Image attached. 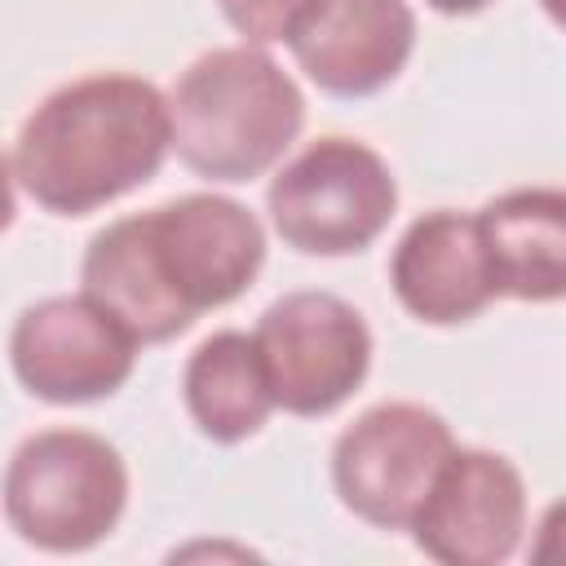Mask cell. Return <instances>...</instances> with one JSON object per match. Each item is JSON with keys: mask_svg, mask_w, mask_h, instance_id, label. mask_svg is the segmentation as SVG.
I'll use <instances>...</instances> for the list:
<instances>
[{"mask_svg": "<svg viewBox=\"0 0 566 566\" xmlns=\"http://www.w3.org/2000/svg\"><path fill=\"white\" fill-rule=\"evenodd\" d=\"M172 150L168 97L124 71L53 88L9 146L13 186L53 217H84L146 186Z\"/></svg>", "mask_w": 566, "mask_h": 566, "instance_id": "6da1fadb", "label": "cell"}, {"mask_svg": "<svg viewBox=\"0 0 566 566\" xmlns=\"http://www.w3.org/2000/svg\"><path fill=\"white\" fill-rule=\"evenodd\" d=\"M177 159L221 186L270 172L305 124L296 80L261 44L199 53L168 93Z\"/></svg>", "mask_w": 566, "mask_h": 566, "instance_id": "7a4b0ae2", "label": "cell"}, {"mask_svg": "<svg viewBox=\"0 0 566 566\" xmlns=\"http://www.w3.org/2000/svg\"><path fill=\"white\" fill-rule=\"evenodd\" d=\"M128 464L102 433L40 429L4 469V522L40 553H88L124 517Z\"/></svg>", "mask_w": 566, "mask_h": 566, "instance_id": "3957f363", "label": "cell"}, {"mask_svg": "<svg viewBox=\"0 0 566 566\" xmlns=\"http://www.w3.org/2000/svg\"><path fill=\"white\" fill-rule=\"evenodd\" d=\"M265 208L287 248L349 256L385 234L398 208V181L367 142L318 137L274 172Z\"/></svg>", "mask_w": 566, "mask_h": 566, "instance_id": "277c9868", "label": "cell"}, {"mask_svg": "<svg viewBox=\"0 0 566 566\" xmlns=\"http://www.w3.org/2000/svg\"><path fill=\"white\" fill-rule=\"evenodd\" d=\"M451 451L455 438L438 411L420 402H376L336 438L332 486L367 526L411 531Z\"/></svg>", "mask_w": 566, "mask_h": 566, "instance_id": "5b68a950", "label": "cell"}, {"mask_svg": "<svg viewBox=\"0 0 566 566\" xmlns=\"http://www.w3.org/2000/svg\"><path fill=\"white\" fill-rule=\"evenodd\" d=\"M256 345L287 416H332L371 371L363 314L332 292H287L256 318Z\"/></svg>", "mask_w": 566, "mask_h": 566, "instance_id": "8992f818", "label": "cell"}, {"mask_svg": "<svg viewBox=\"0 0 566 566\" xmlns=\"http://www.w3.org/2000/svg\"><path fill=\"white\" fill-rule=\"evenodd\" d=\"M137 336L88 292L27 305L9 332V367L18 385L53 407L102 402L133 376Z\"/></svg>", "mask_w": 566, "mask_h": 566, "instance_id": "52a82bcc", "label": "cell"}, {"mask_svg": "<svg viewBox=\"0 0 566 566\" xmlns=\"http://www.w3.org/2000/svg\"><path fill=\"white\" fill-rule=\"evenodd\" d=\"M526 531V482L517 464L486 447H455L424 495L411 539L442 566H500Z\"/></svg>", "mask_w": 566, "mask_h": 566, "instance_id": "ba28073f", "label": "cell"}, {"mask_svg": "<svg viewBox=\"0 0 566 566\" xmlns=\"http://www.w3.org/2000/svg\"><path fill=\"white\" fill-rule=\"evenodd\" d=\"M146 221L159 261L195 318L239 301L265 265V230L239 199L181 195L150 208Z\"/></svg>", "mask_w": 566, "mask_h": 566, "instance_id": "9c48e42d", "label": "cell"}, {"mask_svg": "<svg viewBox=\"0 0 566 566\" xmlns=\"http://www.w3.org/2000/svg\"><path fill=\"white\" fill-rule=\"evenodd\" d=\"M287 49L323 93L371 97L411 62L416 13L407 0H314Z\"/></svg>", "mask_w": 566, "mask_h": 566, "instance_id": "30bf717a", "label": "cell"}, {"mask_svg": "<svg viewBox=\"0 0 566 566\" xmlns=\"http://www.w3.org/2000/svg\"><path fill=\"white\" fill-rule=\"evenodd\" d=\"M389 283L402 310L429 327L478 318L500 296L478 212L433 208L416 217L394 248Z\"/></svg>", "mask_w": 566, "mask_h": 566, "instance_id": "8fae6325", "label": "cell"}, {"mask_svg": "<svg viewBox=\"0 0 566 566\" xmlns=\"http://www.w3.org/2000/svg\"><path fill=\"white\" fill-rule=\"evenodd\" d=\"M80 283V292H88L106 314H115L142 345L172 340L195 323L159 261L146 212L119 217L88 239Z\"/></svg>", "mask_w": 566, "mask_h": 566, "instance_id": "7c38bea8", "label": "cell"}, {"mask_svg": "<svg viewBox=\"0 0 566 566\" xmlns=\"http://www.w3.org/2000/svg\"><path fill=\"white\" fill-rule=\"evenodd\" d=\"M478 221L495 265L500 296L531 305L566 301V190H504L478 212Z\"/></svg>", "mask_w": 566, "mask_h": 566, "instance_id": "4fadbf2b", "label": "cell"}, {"mask_svg": "<svg viewBox=\"0 0 566 566\" xmlns=\"http://www.w3.org/2000/svg\"><path fill=\"white\" fill-rule=\"evenodd\" d=\"M181 398L195 429L221 447L252 438L279 407L256 336L234 327L199 340L181 371Z\"/></svg>", "mask_w": 566, "mask_h": 566, "instance_id": "5bb4252c", "label": "cell"}, {"mask_svg": "<svg viewBox=\"0 0 566 566\" xmlns=\"http://www.w3.org/2000/svg\"><path fill=\"white\" fill-rule=\"evenodd\" d=\"M243 44H287L314 0H217Z\"/></svg>", "mask_w": 566, "mask_h": 566, "instance_id": "9a60e30c", "label": "cell"}, {"mask_svg": "<svg viewBox=\"0 0 566 566\" xmlns=\"http://www.w3.org/2000/svg\"><path fill=\"white\" fill-rule=\"evenodd\" d=\"M531 562L535 566H566V500H553L539 513V526L531 539Z\"/></svg>", "mask_w": 566, "mask_h": 566, "instance_id": "2e32d148", "label": "cell"}, {"mask_svg": "<svg viewBox=\"0 0 566 566\" xmlns=\"http://www.w3.org/2000/svg\"><path fill=\"white\" fill-rule=\"evenodd\" d=\"M433 13H447V18H469V13H478V9H486L491 0H424Z\"/></svg>", "mask_w": 566, "mask_h": 566, "instance_id": "e0dca14e", "label": "cell"}, {"mask_svg": "<svg viewBox=\"0 0 566 566\" xmlns=\"http://www.w3.org/2000/svg\"><path fill=\"white\" fill-rule=\"evenodd\" d=\"M539 4H544V13H548V22L566 31V0H539Z\"/></svg>", "mask_w": 566, "mask_h": 566, "instance_id": "ac0fdd59", "label": "cell"}]
</instances>
